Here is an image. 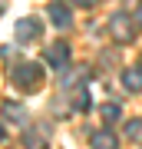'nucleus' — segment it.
I'll list each match as a JSON object with an SVG mask.
<instances>
[{
	"mask_svg": "<svg viewBox=\"0 0 142 149\" xmlns=\"http://www.w3.org/2000/svg\"><path fill=\"white\" fill-rule=\"evenodd\" d=\"M40 80H43V73H40V66H33V63H23V66L13 70V83L20 86V90H33Z\"/></svg>",
	"mask_w": 142,
	"mask_h": 149,
	"instance_id": "nucleus-1",
	"label": "nucleus"
},
{
	"mask_svg": "<svg viewBox=\"0 0 142 149\" xmlns=\"http://www.w3.org/2000/svg\"><path fill=\"white\" fill-rule=\"evenodd\" d=\"M40 33H43V23L37 20V17H23V20L17 23V40L20 43H33Z\"/></svg>",
	"mask_w": 142,
	"mask_h": 149,
	"instance_id": "nucleus-2",
	"label": "nucleus"
},
{
	"mask_svg": "<svg viewBox=\"0 0 142 149\" xmlns=\"http://www.w3.org/2000/svg\"><path fill=\"white\" fill-rule=\"evenodd\" d=\"M50 20H53V27H69L73 23V13H69V7L63 0H53L50 3Z\"/></svg>",
	"mask_w": 142,
	"mask_h": 149,
	"instance_id": "nucleus-3",
	"label": "nucleus"
},
{
	"mask_svg": "<svg viewBox=\"0 0 142 149\" xmlns=\"http://www.w3.org/2000/svg\"><path fill=\"white\" fill-rule=\"evenodd\" d=\"M109 30H112V37L126 43L132 37V27H129V20H126V13H119V17H112V23H109Z\"/></svg>",
	"mask_w": 142,
	"mask_h": 149,
	"instance_id": "nucleus-4",
	"label": "nucleus"
},
{
	"mask_svg": "<svg viewBox=\"0 0 142 149\" xmlns=\"http://www.w3.org/2000/svg\"><path fill=\"white\" fill-rule=\"evenodd\" d=\"M46 60H50L53 66L63 70V63L69 60V47H63V43H50V47H46Z\"/></svg>",
	"mask_w": 142,
	"mask_h": 149,
	"instance_id": "nucleus-5",
	"label": "nucleus"
},
{
	"mask_svg": "<svg viewBox=\"0 0 142 149\" xmlns=\"http://www.w3.org/2000/svg\"><path fill=\"white\" fill-rule=\"evenodd\" d=\"M122 86L132 93H142V70L132 66V70H122Z\"/></svg>",
	"mask_w": 142,
	"mask_h": 149,
	"instance_id": "nucleus-6",
	"label": "nucleus"
},
{
	"mask_svg": "<svg viewBox=\"0 0 142 149\" xmlns=\"http://www.w3.org/2000/svg\"><path fill=\"white\" fill-rule=\"evenodd\" d=\"M89 143H93V149H116V133H109V129H96Z\"/></svg>",
	"mask_w": 142,
	"mask_h": 149,
	"instance_id": "nucleus-7",
	"label": "nucleus"
},
{
	"mask_svg": "<svg viewBox=\"0 0 142 149\" xmlns=\"http://www.w3.org/2000/svg\"><path fill=\"white\" fill-rule=\"evenodd\" d=\"M126 133H129V139H142V119H129V126H126Z\"/></svg>",
	"mask_w": 142,
	"mask_h": 149,
	"instance_id": "nucleus-8",
	"label": "nucleus"
},
{
	"mask_svg": "<svg viewBox=\"0 0 142 149\" xmlns=\"http://www.w3.org/2000/svg\"><path fill=\"white\" fill-rule=\"evenodd\" d=\"M103 119H106V123L119 119V106H116V103H109V106H103Z\"/></svg>",
	"mask_w": 142,
	"mask_h": 149,
	"instance_id": "nucleus-9",
	"label": "nucleus"
},
{
	"mask_svg": "<svg viewBox=\"0 0 142 149\" xmlns=\"http://www.w3.org/2000/svg\"><path fill=\"white\" fill-rule=\"evenodd\" d=\"M3 113H7V119H10V116H13V119H23V109L17 106V103H7V106H3Z\"/></svg>",
	"mask_w": 142,
	"mask_h": 149,
	"instance_id": "nucleus-10",
	"label": "nucleus"
},
{
	"mask_svg": "<svg viewBox=\"0 0 142 149\" xmlns=\"http://www.w3.org/2000/svg\"><path fill=\"white\" fill-rule=\"evenodd\" d=\"M73 3H83V7H89V3H93V0H73Z\"/></svg>",
	"mask_w": 142,
	"mask_h": 149,
	"instance_id": "nucleus-11",
	"label": "nucleus"
},
{
	"mask_svg": "<svg viewBox=\"0 0 142 149\" xmlns=\"http://www.w3.org/2000/svg\"><path fill=\"white\" fill-rule=\"evenodd\" d=\"M0 139H3V126H0Z\"/></svg>",
	"mask_w": 142,
	"mask_h": 149,
	"instance_id": "nucleus-12",
	"label": "nucleus"
},
{
	"mask_svg": "<svg viewBox=\"0 0 142 149\" xmlns=\"http://www.w3.org/2000/svg\"><path fill=\"white\" fill-rule=\"evenodd\" d=\"M139 23H142V10H139Z\"/></svg>",
	"mask_w": 142,
	"mask_h": 149,
	"instance_id": "nucleus-13",
	"label": "nucleus"
}]
</instances>
